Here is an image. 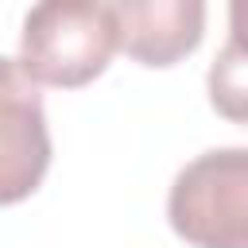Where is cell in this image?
Returning <instances> with one entry per match:
<instances>
[{
  "label": "cell",
  "instance_id": "obj_1",
  "mask_svg": "<svg viewBox=\"0 0 248 248\" xmlns=\"http://www.w3.org/2000/svg\"><path fill=\"white\" fill-rule=\"evenodd\" d=\"M116 23L105 0H35L19 31V66L35 85L81 89L105 74Z\"/></svg>",
  "mask_w": 248,
  "mask_h": 248
},
{
  "label": "cell",
  "instance_id": "obj_2",
  "mask_svg": "<svg viewBox=\"0 0 248 248\" xmlns=\"http://www.w3.org/2000/svg\"><path fill=\"white\" fill-rule=\"evenodd\" d=\"M170 229L194 248L248 244V151H205L174 174L167 198Z\"/></svg>",
  "mask_w": 248,
  "mask_h": 248
},
{
  "label": "cell",
  "instance_id": "obj_3",
  "mask_svg": "<svg viewBox=\"0 0 248 248\" xmlns=\"http://www.w3.org/2000/svg\"><path fill=\"white\" fill-rule=\"evenodd\" d=\"M50 167V132L39 85L16 58H0V205L31 198Z\"/></svg>",
  "mask_w": 248,
  "mask_h": 248
},
{
  "label": "cell",
  "instance_id": "obj_4",
  "mask_svg": "<svg viewBox=\"0 0 248 248\" xmlns=\"http://www.w3.org/2000/svg\"><path fill=\"white\" fill-rule=\"evenodd\" d=\"M116 46L140 66H174L205 35V0H112Z\"/></svg>",
  "mask_w": 248,
  "mask_h": 248
}]
</instances>
